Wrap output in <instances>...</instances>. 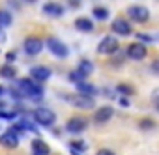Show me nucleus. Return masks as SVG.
Masks as SVG:
<instances>
[{"label": "nucleus", "mask_w": 159, "mask_h": 155, "mask_svg": "<svg viewBox=\"0 0 159 155\" xmlns=\"http://www.w3.org/2000/svg\"><path fill=\"white\" fill-rule=\"evenodd\" d=\"M47 49H49L56 58H66V56L69 54L67 45H66L64 41L56 39V38H49V39H47Z\"/></svg>", "instance_id": "obj_4"}, {"label": "nucleus", "mask_w": 159, "mask_h": 155, "mask_svg": "<svg viewBox=\"0 0 159 155\" xmlns=\"http://www.w3.org/2000/svg\"><path fill=\"white\" fill-rule=\"evenodd\" d=\"M77 92L81 94V95H86V97H92L94 99V95L98 94V88L94 86V84H90V82H77Z\"/></svg>", "instance_id": "obj_14"}, {"label": "nucleus", "mask_w": 159, "mask_h": 155, "mask_svg": "<svg viewBox=\"0 0 159 155\" xmlns=\"http://www.w3.org/2000/svg\"><path fill=\"white\" fill-rule=\"evenodd\" d=\"M157 67H159V62H153V64H152V71L157 73Z\"/></svg>", "instance_id": "obj_33"}, {"label": "nucleus", "mask_w": 159, "mask_h": 155, "mask_svg": "<svg viewBox=\"0 0 159 155\" xmlns=\"http://www.w3.org/2000/svg\"><path fill=\"white\" fill-rule=\"evenodd\" d=\"M0 144H2L4 148H10V149H13V148H17L19 146V136H15L13 133H4L2 136H0Z\"/></svg>", "instance_id": "obj_15"}, {"label": "nucleus", "mask_w": 159, "mask_h": 155, "mask_svg": "<svg viewBox=\"0 0 159 155\" xmlns=\"http://www.w3.org/2000/svg\"><path fill=\"white\" fill-rule=\"evenodd\" d=\"M32 151L34 153H39V155H49V146H47L45 140L36 138V140H32Z\"/></svg>", "instance_id": "obj_17"}, {"label": "nucleus", "mask_w": 159, "mask_h": 155, "mask_svg": "<svg viewBox=\"0 0 159 155\" xmlns=\"http://www.w3.org/2000/svg\"><path fill=\"white\" fill-rule=\"evenodd\" d=\"M120 105H122V107H129V99H127V97H122V99H120Z\"/></svg>", "instance_id": "obj_30"}, {"label": "nucleus", "mask_w": 159, "mask_h": 155, "mask_svg": "<svg viewBox=\"0 0 159 155\" xmlns=\"http://www.w3.org/2000/svg\"><path fill=\"white\" fill-rule=\"evenodd\" d=\"M96 155H114V151H111V149H99Z\"/></svg>", "instance_id": "obj_28"}, {"label": "nucleus", "mask_w": 159, "mask_h": 155, "mask_svg": "<svg viewBox=\"0 0 159 155\" xmlns=\"http://www.w3.org/2000/svg\"><path fill=\"white\" fill-rule=\"evenodd\" d=\"M6 41V34H4V30L0 28V43H4Z\"/></svg>", "instance_id": "obj_32"}, {"label": "nucleus", "mask_w": 159, "mask_h": 155, "mask_svg": "<svg viewBox=\"0 0 159 155\" xmlns=\"http://www.w3.org/2000/svg\"><path fill=\"white\" fill-rule=\"evenodd\" d=\"M86 127H88V123L83 118H71L66 122V131L71 135H81V133H84Z\"/></svg>", "instance_id": "obj_9"}, {"label": "nucleus", "mask_w": 159, "mask_h": 155, "mask_svg": "<svg viewBox=\"0 0 159 155\" xmlns=\"http://www.w3.org/2000/svg\"><path fill=\"white\" fill-rule=\"evenodd\" d=\"M26 2H36V0H26Z\"/></svg>", "instance_id": "obj_36"}, {"label": "nucleus", "mask_w": 159, "mask_h": 155, "mask_svg": "<svg viewBox=\"0 0 159 155\" xmlns=\"http://www.w3.org/2000/svg\"><path fill=\"white\" fill-rule=\"evenodd\" d=\"M112 30H114V34H118V36H129V34H131V24H129V21L118 17V19L112 21Z\"/></svg>", "instance_id": "obj_12"}, {"label": "nucleus", "mask_w": 159, "mask_h": 155, "mask_svg": "<svg viewBox=\"0 0 159 155\" xmlns=\"http://www.w3.org/2000/svg\"><path fill=\"white\" fill-rule=\"evenodd\" d=\"M69 149H73V151L79 155V153H83V151L86 149V144H84L83 140H71V142H69Z\"/></svg>", "instance_id": "obj_22"}, {"label": "nucleus", "mask_w": 159, "mask_h": 155, "mask_svg": "<svg viewBox=\"0 0 159 155\" xmlns=\"http://www.w3.org/2000/svg\"><path fill=\"white\" fill-rule=\"evenodd\" d=\"M34 120H36L39 125L49 127V125H52V123L56 122V114H54L51 108L39 107V108H36V110H34Z\"/></svg>", "instance_id": "obj_3"}, {"label": "nucleus", "mask_w": 159, "mask_h": 155, "mask_svg": "<svg viewBox=\"0 0 159 155\" xmlns=\"http://www.w3.org/2000/svg\"><path fill=\"white\" fill-rule=\"evenodd\" d=\"M2 94H4V88H2V86H0V95H2Z\"/></svg>", "instance_id": "obj_34"}, {"label": "nucleus", "mask_w": 159, "mask_h": 155, "mask_svg": "<svg viewBox=\"0 0 159 155\" xmlns=\"http://www.w3.org/2000/svg\"><path fill=\"white\" fill-rule=\"evenodd\" d=\"M23 49H25V52H26L28 56H36V54H39V52L43 51V39H39V38H36V36H30V38L25 39Z\"/></svg>", "instance_id": "obj_5"}, {"label": "nucleus", "mask_w": 159, "mask_h": 155, "mask_svg": "<svg viewBox=\"0 0 159 155\" xmlns=\"http://www.w3.org/2000/svg\"><path fill=\"white\" fill-rule=\"evenodd\" d=\"M6 58H8V62H13V60H15V52H8Z\"/></svg>", "instance_id": "obj_31"}, {"label": "nucleus", "mask_w": 159, "mask_h": 155, "mask_svg": "<svg viewBox=\"0 0 159 155\" xmlns=\"http://www.w3.org/2000/svg\"><path fill=\"white\" fill-rule=\"evenodd\" d=\"M11 95L25 99V97H32V99H41L43 95V86H39L38 82H34L32 79H19L17 86L11 90Z\"/></svg>", "instance_id": "obj_1"}, {"label": "nucleus", "mask_w": 159, "mask_h": 155, "mask_svg": "<svg viewBox=\"0 0 159 155\" xmlns=\"http://www.w3.org/2000/svg\"><path fill=\"white\" fill-rule=\"evenodd\" d=\"M77 71H81L83 75H90L94 71V64L90 60H81V62H79V69Z\"/></svg>", "instance_id": "obj_21"}, {"label": "nucleus", "mask_w": 159, "mask_h": 155, "mask_svg": "<svg viewBox=\"0 0 159 155\" xmlns=\"http://www.w3.org/2000/svg\"><path fill=\"white\" fill-rule=\"evenodd\" d=\"M125 54H127V58H131V60H144L146 56H148V49L142 45V43H131L129 47H127V51H125Z\"/></svg>", "instance_id": "obj_8"}, {"label": "nucleus", "mask_w": 159, "mask_h": 155, "mask_svg": "<svg viewBox=\"0 0 159 155\" xmlns=\"http://www.w3.org/2000/svg\"><path fill=\"white\" fill-rule=\"evenodd\" d=\"M64 99L69 105H73L75 108H81V110H90V108L96 107V101L92 97H86V95H81V94H67V95H64Z\"/></svg>", "instance_id": "obj_2"}, {"label": "nucleus", "mask_w": 159, "mask_h": 155, "mask_svg": "<svg viewBox=\"0 0 159 155\" xmlns=\"http://www.w3.org/2000/svg\"><path fill=\"white\" fill-rule=\"evenodd\" d=\"M92 13H94V17H96L98 21H107V19H109V10L103 8V6H96V8L92 10Z\"/></svg>", "instance_id": "obj_20"}, {"label": "nucleus", "mask_w": 159, "mask_h": 155, "mask_svg": "<svg viewBox=\"0 0 159 155\" xmlns=\"http://www.w3.org/2000/svg\"><path fill=\"white\" fill-rule=\"evenodd\" d=\"M2 107H4V103H2V101H0V110H2Z\"/></svg>", "instance_id": "obj_35"}, {"label": "nucleus", "mask_w": 159, "mask_h": 155, "mask_svg": "<svg viewBox=\"0 0 159 155\" xmlns=\"http://www.w3.org/2000/svg\"><path fill=\"white\" fill-rule=\"evenodd\" d=\"M30 73H32V77L38 81V84L39 82H45L47 79H51V75H52V71L47 67V65H34L32 69H30Z\"/></svg>", "instance_id": "obj_10"}, {"label": "nucleus", "mask_w": 159, "mask_h": 155, "mask_svg": "<svg viewBox=\"0 0 159 155\" xmlns=\"http://www.w3.org/2000/svg\"><path fill=\"white\" fill-rule=\"evenodd\" d=\"M69 2V6H73V8H79L81 6V0H67Z\"/></svg>", "instance_id": "obj_29"}, {"label": "nucleus", "mask_w": 159, "mask_h": 155, "mask_svg": "<svg viewBox=\"0 0 159 155\" xmlns=\"http://www.w3.org/2000/svg\"><path fill=\"white\" fill-rule=\"evenodd\" d=\"M116 51H118V39L114 36H105L98 45L99 54H114Z\"/></svg>", "instance_id": "obj_6"}, {"label": "nucleus", "mask_w": 159, "mask_h": 155, "mask_svg": "<svg viewBox=\"0 0 159 155\" xmlns=\"http://www.w3.org/2000/svg\"><path fill=\"white\" fill-rule=\"evenodd\" d=\"M137 39H140V41H144V43H152L153 41V36H150V34H137Z\"/></svg>", "instance_id": "obj_27"}, {"label": "nucleus", "mask_w": 159, "mask_h": 155, "mask_svg": "<svg viewBox=\"0 0 159 155\" xmlns=\"http://www.w3.org/2000/svg\"><path fill=\"white\" fill-rule=\"evenodd\" d=\"M43 13H45L47 17L58 19V17L64 15V6L58 4V2H47V4H43Z\"/></svg>", "instance_id": "obj_11"}, {"label": "nucleus", "mask_w": 159, "mask_h": 155, "mask_svg": "<svg viewBox=\"0 0 159 155\" xmlns=\"http://www.w3.org/2000/svg\"><path fill=\"white\" fill-rule=\"evenodd\" d=\"M15 75H17V71L10 64H6V65L0 67V77H4V79H15Z\"/></svg>", "instance_id": "obj_19"}, {"label": "nucleus", "mask_w": 159, "mask_h": 155, "mask_svg": "<svg viewBox=\"0 0 159 155\" xmlns=\"http://www.w3.org/2000/svg\"><path fill=\"white\" fill-rule=\"evenodd\" d=\"M73 24H75V28H77L79 32H92V30H94V23H92L88 17H77Z\"/></svg>", "instance_id": "obj_16"}, {"label": "nucleus", "mask_w": 159, "mask_h": 155, "mask_svg": "<svg viewBox=\"0 0 159 155\" xmlns=\"http://www.w3.org/2000/svg\"><path fill=\"white\" fill-rule=\"evenodd\" d=\"M116 90H118L120 94H124V95H133V94H135V88H133L131 84H118Z\"/></svg>", "instance_id": "obj_23"}, {"label": "nucleus", "mask_w": 159, "mask_h": 155, "mask_svg": "<svg viewBox=\"0 0 159 155\" xmlns=\"http://www.w3.org/2000/svg\"><path fill=\"white\" fill-rule=\"evenodd\" d=\"M84 77H86V75H83L81 71H77V69H75L73 73H69V81H73V82H83V81H84Z\"/></svg>", "instance_id": "obj_26"}, {"label": "nucleus", "mask_w": 159, "mask_h": 155, "mask_svg": "<svg viewBox=\"0 0 159 155\" xmlns=\"http://www.w3.org/2000/svg\"><path fill=\"white\" fill-rule=\"evenodd\" d=\"M11 23H13V17H11V13L8 11V10H0V28H6V26H11Z\"/></svg>", "instance_id": "obj_18"}, {"label": "nucleus", "mask_w": 159, "mask_h": 155, "mask_svg": "<svg viewBox=\"0 0 159 155\" xmlns=\"http://www.w3.org/2000/svg\"><path fill=\"white\" fill-rule=\"evenodd\" d=\"M140 129H144V131H152V129H155V122L153 120H150V118H146V120H140Z\"/></svg>", "instance_id": "obj_24"}, {"label": "nucleus", "mask_w": 159, "mask_h": 155, "mask_svg": "<svg viewBox=\"0 0 159 155\" xmlns=\"http://www.w3.org/2000/svg\"><path fill=\"white\" fill-rule=\"evenodd\" d=\"M0 118H2V120H10V122H11V120H15V118H17V112H15V110H4V108H2V110H0Z\"/></svg>", "instance_id": "obj_25"}, {"label": "nucleus", "mask_w": 159, "mask_h": 155, "mask_svg": "<svg viewBox=\"0 0 159 155\" xmlns=\"http://www.w3.org/2000/svg\"><path fill=\"white\" fill-rule=\"evenodd\" d=\"M127 13H129V19H133L137 23H146L150 19V10L144 6H129Z\"/></svg>", "instance_id": "obj_7"}, {"label": "nucleus", "mask_w": 159, "mask_h": 155, "mask_svg": "<svg viewBox=\"0 0 159 155\" xmlns=\"http://www.w3.org/2000/svg\"><path fill=\"white\" fill-rule=\"evenodd\" d=\"M34 155H39V153H34Z\"/></svg>", "instance_id": "obj_37"}, {"label": "nucleus", "mask_w": 159, "mask_h": 155, "mask_svg": "<svg viewBox=\"0 0 159 155\" xmlns=\"http://www.w3.org/2000/svg\"><path fill=\"white\" fill-rule=\"evenodd\" d=\"M112 116H114L112 107H99V108L96 110V114H94V120H96L98 123H105V122H109Z\"/></svg>", "instance_id": "obj_13"}]
</instances>
